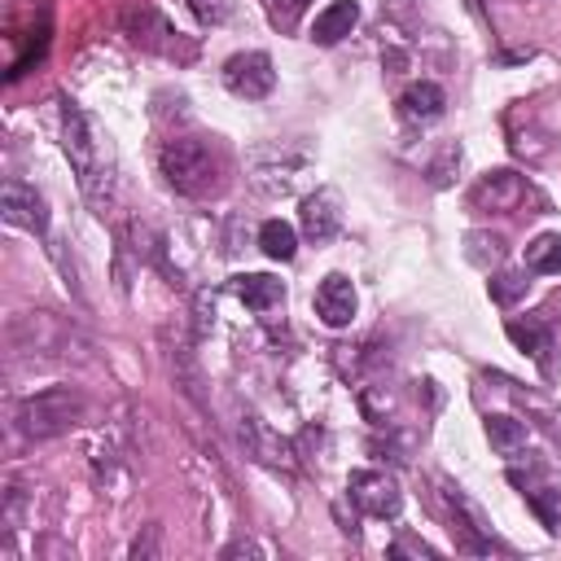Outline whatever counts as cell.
Returning <instances> with one entry per match:
<instances>
[{
    "instance_id": "1",
    "label": "cell",
    "mask_w": 561,
    "mask_h": 561,
    "mask_svg": "<svg viewBox=\"0 0 561 561\" xmlns=\"http://www.w3.org/2000/svg\"><path fill=\"white\" fill-rule=\"evenodd\" d=\"M158 167H162L167 184H171L175 193H184V197H206V193L219 188V158H215L210 145L197 140V136H175V140H167L162 153H158Z\"/></svg>"
},
{
    "instance_id": "2",
    "label": "cell",
    "mask_w": 561,
    "mask_h": 561,
    "mask_svg": "<svg viewBox=\"0 0 561 561\" xmlns=\"http://www.w3.org/2000/svg\"><path fill=\"white\" fill-rule=\"evenodd\" d=\"M83 412H88V403H83L79 390H70V386H48V390L22 399V408H18V430H22L26 438H57V434H66L70 425H79Z\"/></svg>"
},
{
    "instance_id": "3",
    "label": "cell",
    "mask_w": 561,
    "mask_h": 561,
    "mask_svg": "<svg viewBox=\"0 0 561 561\" xmlns=\"http://www.w3.org/2000/svg\"><path fill=\"white\" fill-rule=\"evenodd\" d=\"M61 145H66V153H70V167H75V175H79V188L92 197V202H101V149H96V136H92V127H88V118L75 110V105H66L61 110Z\"/></svg>"
},
{
    "instance_id": "4",
    "label": "cell",
    "mask_w": 561,
    "mask_h": 561,
    "mask_svg": "<svg viewBox=\"0 0 561 561\" xmlns=\"http://www.w3.org/2000/svg\"><path fill=\"white\" fill-rule=\"evenodd\" d=\"M346 495H351V504H355L359 513H368V517H399V508H403L399 482H394L390 473H381V469H355V473L346 478Z\"/></svg>"
},
{
    "instance_id": "5",
    "label": "cell",
    "mask_w": 561,
    "mask_h": 561,
    "mask_svg": "<svg viewBox=\"0 0 561 561\" xmlns=\"http://www.w3.org/2000/svg\"><path fill=\"white\" fill-rule=\"evenodd\" d=\"M526 193H530L526 180H522L517 171L500 167V171H486V175L473 180L469 206H473V210H486V215H513V210L526 202Z\"/></svg>"
},
{
    "instance_id": "6",
    "label": "cell",
    "mask_w": 561,
    "mask_h": 561,
    "mask_svg": "<svg viewBox=\"0 0 561 561\" xmlns=\"http://www.w3.org/2000/svg\"><path fill=\"white\" fill-rule=\"evenodd\" d=\"M9 333H13V346L39 351V355H66V346L75 342V329L61 324V320L48 316V311H26V316H18Z\"/></svg>"
},
{
    "instance_id": "7",
    "label": "cell",
    "mask_w": 561,
    "mask_h": 561,
    "mask_svg": "<svg viewBox=\"0 0 561 561\" xmlns=\"http://www.w3.org/2000/svg\"><path fill=\"white\" fill-rule=\"evenodd\" d=\"M224 88L232 96H245V101H259L276 88V70H272V57L267 53H237L228 57L224 66Z\"/></svg>"
},
{
    "instance_id": "8",
    "label": "cell",
    "mask_w": 561,
    "mask_h": 561,
    "mask_svg": "<svg viewBox=\"0 0 561 561\" xmlns=\"http://www.w3.org/2000/svg\"><path fill=\"white\" fill-rule=\"evenodd\" d=\"M0 215H4L13 228L48 232V206H44V197H39L26 180H4V188H0Z\"/></svg>"
},
{
    "instance_id": "9",
    "label": "cell",
    "mask_w": 561,
    "mask_h": 561,
    "mask_svg": "<svg viewBox=\"0 0 561 561\" xmlns=\"http://www.w3.org/2000/svg\"><path fill=\"white\" fill-rule=\"evenodd\" d=\"M316 316H320L329 329L351 324V316H355V285H351L342 272H333V276H324V280L316 285Z\"/></svg>"
},
{
    "instance_id": "10",
    "label": "cell",
    "mask_w": 561,
    "mask_h": 561,
    "mask_svg": "<svg viewBox=\"0 0 561 561\" xmlns=\"http://www.w3.org/2000/svg\"><path fill=\"white\" fill-rule=\"evenodd\" d=\"M127 35L136 39V44H145V48H158V53H175V44H171V35H180V31H171V22L158 13V9H131L127 18Z\"/></svg>"
},
{
    "instance_id": "11",
    "label": "cell",
    "mask_w": 561,
    "mask_h": 561,
    "mask_svg": "<svg viewBox=\"0 0 561 561\" xmlns=\"http://www.w3.org/2000/svg\"><path fill=\"white\" fill-rule=\"evenodd\" d=\"M337 224H342V210H337V197L329 188L302 197V232L311 241H329L337 232Z\"/></svg>"
},
{
    "instance_id": "12",
    "label": "cell",
    "mask_w": 561,
    "mask_h": 561,
    "mask_svg": "<svg viewBox=\"0 0 561 561\" xmlns=\"http://www.w3.org/2000/svg\"><path fill=\"white\" fill-rule=\"evenodd\" d=\"M359 22V4L355 0H333L329 9H320L316 13V26H311V39L320 44V48H329V44H337L342 35H351V26Z\"/></svg>"
},
{
    "instance_id": "13",
    "label": "cell",
    "mask_w": 561,
    "mask_h": 561,
    "mask_svg": "<svg viewBox=\"0 0 561 561\" xmlns=\"http://www.w3.org/2000/svg\"><path fill=\"white\" fill-rule=\"evenodd\" d=\"M443 105H447V96H443V88L430 83V79L403 88V96H399V114H403L408 123H434V118L443 114Z\"/></svg>"
},
{
    "instance_id": "14",
    "label": "cell",
    "mask_w": 561,
    "mask_h": 561,
    "mask_svg": "<svg viewBox=\"0 0 561 561\" xmlns=\"http://www.w3.org/2000/svg\"><path fill=\"white\" fill-rule=\"evenodd\" d=\"M241 443H245V451H250L254 460H263V465H272V469H289L285 443H280L259 416H245V421H241Z\"/></svg>"
},
{
    "instance_id": "15",
    "label": "cell",
    "mask_w": 561,
    "mask_h": 561,
    "mask_svg": "<svg viewBox=\"0 0 561 561\" xmlns=\"http://www.w3.org/2000/svg\"><path fill=\"white\" fill-rule=\"evenodd\" d=\"M237 298H241L250 311H272V307L285 302V285H280L276 276H267V272H250V276L237 280Z\"/></svg>"
},
{
    "instance_id": "16",
    "label": "cell",
    "mask_w": 561,
    "mask_h": 561,
    "mask_svg": "<svg viewBox=\"0 0 561 561\" xmlns=\"http://www.w3.org/2000/svg\"><path fill=\"white\" fill-rule=\"evenodd\" d=\"M486 438H491V447H495L500 456H513V451L526 447V421L504 416V412H491V416H486Z\"/></svg>"
},
{
    "instance_id": "17",
    "label": "cell",
    "mask_w": 561,
    "mask_h": 561,
    "mask_svg": "<svg viewBox=\"0 0 561 561\" xmlns=\"http://www.w3.org/2000/svg\"><path fill=\"white\" fill-rule=\"evenodd\" d=\"M526 272H543V276L561 272V232H539L526 245Z\"/></svg>"
},
{
    "instance_id": "18",
    "label": "cell",
    "mask_w": 561,
    "mask_h": 561,
    "mask_svg": "<svg viewBox=\"0 0 561 561\" xmlns=\"http://www.w3.org/2000/svg\"><path fill=\"white\" fill-rule=\"evenodd\" d=\"M259 250L267 254V259H294V250H298V237H294V228L285 224V219H267L263 228H259Z\"/></svg>"
},
{
    "instance_id": "19",
    "label": "cell",
    "mask_w": 561,
    "mask_h": 561,
    "mask_svg": "<svg viewBox=\"0 0 561 561\" xmlns=\"http://www.w3.org/2000/svg\"><path fill=\"white\" fill-rule=\"evenodd\" d=\"M508 337L526 351V355H535V359H543V351H548V324L539 320V316H526V320H508Z\"/></svg>"
},
{
    "instance_id": "20",
    "label": "cell",
    "mask_w": 561,
    "mask_h": 561,
    "mask_svg": "<svg viewBox=\"0 0 561 561\" xmlns=\"http://www.w3.org/2000/svg\"><path fill=\"white\" fill-rule=\"evenodd\" d=\"M504 254H508V245H504L500 232H469V237H465V259L478 263V267H491V263H500Z\"/></svg>"
},
{
    "instance_id": "21",
    "label": "cell",
    "mask_w": 561,
    "mask_h": 561,
    "mask_svg": "<svg viewBox=\"0 0 561 561\" xmlns=\"http://www.w3.org/2000/svg\"><path fill=\"white\" fill-rule=\"evenodd\" d=\"M526 500H530V508L539 513V522L557 535L561 530V491H552V486H539V491H526Z\"/></svg>"
},
{
    "instance_id": "22",
    "label": "cell",
    "mask_w": 561,
    "mask_h": 561,
    "mask_svg": "<svg viewBox=\"0 0 561 561\" xmlns=\"http://www.w3.org/2000/svg\"><path fill=\"white\" fill-rule=\"evenodd\" d=\"M526 285H530L526 272H500V276L491 280V298H495L500 307H513V302L526 294Z\"/></svg>"
},
{
    "instance_id": "23",
    "label": "cell",
    "mask_w": 561,
    "mask_h": 561,
    "mask_svg": "<svg viewBox=\"0 0 561 561\" xmlns=\"http://www.w3.org/2000/svg\"><path fill=\"white\" fill-rule=\"evenodd\" d=\"M307 4H311V0H267V18H272V26L294 31V26H298V18L307 13Z\"/></svg>"
},
{
    "instance_id": "24",
    "label": "cell",
    "mask_w": 561,
    "mask_h": 561,
    "mask_svg": "<svg viewBox=\"0 0 561 561\" xmlns=\"http://www.w3.org/2000/svg\"><path fill=\"white\" fill-rule=\"evenodd\" d=\"M381 13H386L394 26H416V18H421V0H381Z\"/></svg>"
},
{
    "instance_id": "25",
    "label": "cell",
    "mask_w": 561,
    "mask_h": 561,
    "mask_svg": "<svg viewBox=\"0 0 561 561\" xmlns=\"http://www.w3.org/2000/svg\"><path fill=\"white\" fill-rule=\"evenodd\" d=\"M451 162H460V145H447V149H443V162H434V167H430L434 184H447V180H451V175H447V167H451Z\"/></svg>"
},
{
    "instance_id": "26",
    "label": "cell",
    "mask_w": 561,
    "mask_h": 561,
    "mask_svg": "<svg viewBox=\"0 0 561 561\" xmlns=\"http://www.w3.org/2000/svg\"><path fill=\"white\" fill-rule=\"evenodd\" d=\"M153 548H158V526H149V535L131 543V557H136V561H140V557H153Z\"/></svg>"
}]
</instances>
